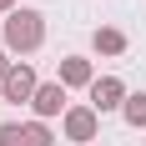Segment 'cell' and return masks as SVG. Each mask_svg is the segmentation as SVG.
Returning <instances> with one entry per match:
<instances>
[{"label": "cell", "instance_id": "ba28073f", "mask_svg": "<svg viewBox=\"0 0 146 146\" xmlns=\"http://www.w3.org/2000/svg\"><path fill=\"white\" fill-rule=\"evenodd\" d=\"M96 50H101V56H121V50H126V35H121L116 25H101L96 30Z\"/></svg>", "mask_w": 146, "mask_h": 146}, {"label": "cell", "instance_id": "30bf717a", "mask_svg": "<svg viewBox=\"0 0 146 146\" xmlns=\"http://www.w3.org/2000/svg\"><path fill=\"white\" fill-rule=\"evenodd\" d=\"M15 71V60H5V50H0V86H5V76Z\"/></svg>", "mask_w": 146, "mask_h": 146}, {"label": "cell", "instance_id": "8fae6325", "mask_svg": "<svg viewBox=\"0 0 146 146\" xmlns=\"http://www.w3.org/2000/svg\"><path fill=\"white\" fill-rule=\"evenodd\" d=\"M10 5H15V0H0V10H10Z\"/></svg>", "mask_w": 146, "mask_h": 146}, {"label": "cell", "instance_id": "6da1fadb", "mask_svg": "<svg viewBox=\"0 0 146 146\" xmlns=\"http://www.w3.org/2000/svg\"><path fill=\"white\" fill-rule=\"evenodd\" d=\"M45 40V15L40 10H15L10 20H5V50H35V45Z\"/></svg>", "mask_w": 146, "mask_h": 146}, {"label": "cell", "instance_id": "52a82bcc", "mask_svg": "<svg viewBox=\"0 0 146 146\" xmlns=\"http://www.w3.org/2000/svg\"><path fill=\"white\" fill-rule=\"evenodd\" d=\"M60 86H96L91 60L86 56H66V60H60Z\"/></svg>", "mask_w": 146, "mask_h": 146}, {"label": "cell", "instance_id": "277c9868", "mask_svg": "<svg viewBox=\"0 0 146 146\" xmlns=\"http://www.w3.org/2000/svg\"><path fill=\"white\" fill-rule=\"evenodd\" d=\"M60 126H66V136H71V141H96V126H101V116H96V106H71Z\"/></svg>", "mask_w": 146, "mask_h": 146}, {"label": "cell", "instance_id": "5b68a950", "mask_svg": "<svg viewBox=\"0 0 146 146\" xmlns=\"http://www.w3.org/2000/svg\"><path fill=\"white\" fill-rule=\"evenodd\" d=\"M0 146H56V136L45 131L40 121H30V126H0Z\"/></svg>", "mask_w": 146, "mask_h": 146}, {"label": "cell", "instance_id": "3957f363", "mask_svg": "<svg viewBox=\"0 0 146 146\" xmlns=\"http://www.w3.org/2000/svg\"><path fill=\"white\" fill-rule=\"evenodd\" d=\"M35 91H40V81H35V71H30V66H15L10 76H5V86H0V96H5V101H35Z\"/></svg>", "mask_w": 146, "mask_h": 146}, {"label": "cell", "instance_id": "8992f818", "mask_svg": "<svg viewBox=\"0 0 146 146\" xmlns=\"http://www.w3.org/2000/svg\"><path fill=\"white\" fill-rule=\"evenodd\" d=\"M30 106H35V116H40V121H45V116H60V111H66V86H60V81H50V86H40Z\"/></svg>", "mask_w": 146, "mask_h": 146}, {"label": "cell", "instance_id": "9c48e42d", "mask_svg": "<svg viewBox=\"0 0 146 146\" xmlns=\"http://www.w3.org/2000/svg\"><path fill=\"white\" fill-rule=\"evenodd\" d=\"M121 116L131 121V126H146V91H136V96H126V111Z\"/></svg>", "mask_w": 146, "mask_h": 146}, {"label": "cell", "instance_id": "7a4b0ae2", "mask_svg": "<svg viewBox=\"0 0 146 146\" xmlns=\"http://www.w3.org/2000/svg\"><path fill=\"white\" fill-rule=\"evenodd\" d=\"M91 106H96V116H101V111H126V86H121L116 76H96Z\"/></svg>", "mask_w": 146, "mask_h": 146}]
</instances>
